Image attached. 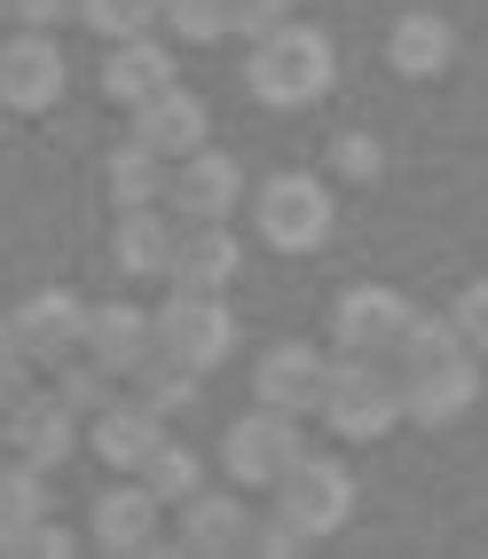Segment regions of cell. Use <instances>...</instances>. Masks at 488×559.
<instances>
[{
    "instance_id": "cell-28",
    "label": "cell",
    "mask_w": 488,
    "mask_h": 559,
    "mask_svg": "<svg viewBox=\"0 0 488 559\" xmlns=\"http://www.w3.org/2000/svg\"><path fill=\"white\" fill-rule=\"evenodd\" d=\"M80 24L95 40H134V32H158V0H71Z\"/></svg>"
},
{
    "instance_id": "cell-20",
    "label": "cell",
    "mask_w": 488,
    "mask_h": 559,
    "mask_svg": "<svg viewBox=\"0 0 488 559\" xmlns=\"http://www.w3.org/2000/svg\"><path fill=\"white\" fill-rule=\"evenodd\" d=\"M134 142H150L158 158H190L198 142H205V103L190 87H158L150 103H134Z\"/></svg>"
},
{
    "instance_id": "cell-2",
    "label": "cell",
    "mask_w": 488,
    "mask_h": 559,
    "mask_svg": "<svg viewBox=\"0 0 488 559\" xmlns=\"http://www.w3.org/2000/svg\"><path fill=\"white\" fill-rule=\"evenodd\" d=\"M316 409L340 441H379V433L402 426V370L386 355H331Z\"/></svg>"
},
{
    "instance_id": "cell-35",
    "label": "cell",
    "mask_w": 488,
    "mask_h": 559,
    "mask_svg": "<svg viewBox=\"0 0 488 559\" xmlns=\"http://www.w3.org/2000/svg\"><path fill=\"white\" fill-rule=\"evenodd\" d=\"M32 379V362H24V347H16V331H9V316H0V402H9L16 386Z\"/></svg>"
},
{
    "instance_id": "cell-31",
    "label": "cell",
    "mask_w": 488,
    "mask_h": 559,
    "mask_svg": "<svg viewBox=\"0 0 488 559\" xmlns=\"http://www.w3.org/2000/svg\"><path fill=\"white\" fill-rule=\"evenodd\" d=\"M449 331H457L473 355H488V276H473L457 300H449Z\"/></svg>"
},
{
    "instance_id": "cell-38",
    "label": "cell",
    "mask_w": 488,
    "mask_h": 559,
    "mask_svg": "<svg viewBox=\"0 0 488 559\" xmlns=\"http://www.w3.org/2000/svg\"><path fill=\"white\" fill-rule=\"evenodd\" d=\"M0 127H9V110H0Z\"/></svg>"
},
{
    "instance_id": "cell-34",
    "label": "cell",
    "mask_w": 488,
    "mask_h": 559,
    "mask_svg": "<svg viewBox=\"0 0 488 559\" xmlns=\"http://www.w3.org/2000/svg\"><path fill=\"white\" fill-rule=\"evenodd\" d=\"M291 9H299V0H237V32H245V40H260V32L284 24Z\"/></svg>"
},
{
    "instance_id": "cell-24",
    "label": "cell",
    "mask_w": 488,
    "mask_h": 559,
    "mask_svg": "<svg viewBox=\"0 0 488 559\" xmlns=\"http://www.w3.org/2000/svg\"><path fill=\"white\" fill-rule=\"evenodd\" d=\"M32 520H48V473L24 457H0V551L24 544Z\"/></svg>"
},
{
    "instance_id": "cell-33",
    "label": "cell",
    "mask_w": 488,
    "mask_h": 559,
    "mask_svg": "<svg viewBox=\"0 0 488 559\" xmlns=\"http://www.w3.org/2000/svg\"><path fill=\"white\" fill-rule=\"evenodd\" d=\"M16 551H24V559H71V551H80V536L56 528V520H32V536H24Z\"/></svg>"
},
{
    "instance_id": "cell-12",
    "label": "cell",
    "mask_w": 488,
    "mask_h": 559,
    "mask_svg": "<svg viewBox=\"0 0 488 559\" xmlns=\"http://www.w3.org/2000/svg\"><path fill=\"white\" fill-rule=\"evenodd\" d=\"M323 370H331L323 347H308V340H276L269 355L252 362V402H260V409H284V418H308V409L323 402Z\"/></svg>"
},
{
    "instance_id": "cell-7",
    "label": "cell",
    "mask_w": 488,
    "mask_h": 559,
    "mask_svg": "<svg viewBox=\"0 0 488 559\" xmlns=\"http://www.w3.org/2000/svg\"><path fill=\"white\" fill-rule=\"evenodd\" d=\"M71 87V56L56 48V32L16 24L0 40V110H56Z\"/></svg>"
},
{
    "instance_id": "cell-16",
    "label": "cell",
    "mask_w": 488,
    "mask_h": 559,
    "mask_svg": "<svg viewBox=\"0 0 488 559\" xmlns=\"http://www.w3.org/2000/svg\"><path fill=\"white\" fill-rule=\"evenodd\" d=\"M237 269H245V237H229V221H181V245H174V276L166 284L229 292Z\"/></svg>"
},
{
    "instance_id": "cell-1",
    "label": "cell",
    "mask_w": 488,
    "mask_h": 559,
    "mask_svg": "<svg viewBox=\"0 0 488 559\" xmlns=\"http://www.w3.org/2000/svg\"><path fill=\"white\" fill-rule=\"evenodd\" d=\"M331 80H340L331 32L299 24V16L269 24V32L252 40V56H245V87L269 103V110H308V103H323V95H331Z\"/></svg>"
},
{
    "instance_id": "cell-25",
    "label": "cell",
    "mask_w": 488,
    "mask_h": 559,
    "mask_svg": "<svg viewBox=\"0 0 488 559\" xmlns=\"http://www.w3.org/2000/svg\"><path fill=\"white\" fill-rule=\"evenodd\" d=\"M134 480H142V489L158 497V504H181V497H198V489H205V457H198L181 433H158V450L134 465Z\"/></svg>"
},
{
    "instance_id": "cell-3",
    "label": "cell",
    "mask_w": 488,
    "mask_h": 559,
    "mask_svg": "<svg viewBox=\"0 0 488 559\" xmlns=\"http://www.w3.org/2000/svg\"><path fill=\"white\" fill-rule=\"evenodd\" d=\"M245 198H252V237L269 245V252H316L331 237V221H340V213H331V190H323L316 174H299V166L291 174H269Z\"/></svg>"
},
{
    "instance_id": "cell-30",
    "label": "cell",
    "mask_w": 488,
    "mask_h": 559,
    "mask_svg": "<svg viewBox=\"0 0 488 559\" xmlns=\"http://www.w3.org/2000/svg\"><path fill=\"white\" fill-rule=\"evenodd\" d=\"M331 174H347V181H379V174H386V151H379V134L347 127L340 142H331Z\"/></svg>"
},
{
    "instance_id": "cell-14",
    "label": "cell",
    "mask_w": 488,
    "mask_h": 559,
    "mask_svg": "<svg viewBox=\"0 0 488 559\" xmlns=\"http://www.w3.org/2000/svg\"><path fill=\"white\" fill-rule=\"evenodd\" d=\"M174 245H181V213H166V205H127L119 229H110V260H119V276H134V284H166Z\"/></svg>"
},
{
    "instance_id": "cell-32",
    "label": "cell",
    "mask_w": 488,
    "mask_h": 559,
    "mask_svg": "<svg viewBox=\"0 0 488 559\" xmlns=\"http://www.w3.org/2000/svg\"><path fill=\"white\" fill-rule=\"evenodd\" d=\"M252 551H269V559H291V551H308V536H299L291 520L269 504V520H252Z\"/></svg>"
},
{
    "instance_id": "cell-27",
    "label": "cell",
    "mask_w": 488,
    "mask_h": 559,
    "mask_svg": "<svg viewBox=\"0 0 488 559\" xmlns=\"http://www.w3.org/2000/svg\"><path fill=\"white\" fill-rule=\"evenodd\" d=\"M158 24L190 48H213L237 32V0H158Z\"/></svg>"
},
{
    "instance_id": "cell-9",
    "label": "cell",
    "mask_w": 488,
    "mask_h": 559,
    "mask_svg": "<svg viewBox=\"0 0 488 559\" xmlns=\"http://www.w3.org/2000/svg\"><path fill=\"white\" fill-rule=\"evenodd\" d=\"M71 433H80V409H71L56 386H48V394L16 386L9 402H0V441H9V457L40 465V473H56V465L71 457Z\"/></svg>"
},
{
    "instance_id": "cell-26",
    "label": "cell",
    "mask_w": 488,
    "mask_h": 559,
    "mask_svg": "<svg viewBox=\"0 0 488 559\" xmlns=\"http://www.w3.org/2000/svg\"><path fill=\"white\" fill-rule=\"evenodd\" d=\"M198 386H205V370H190V362H174V355H158V347H150V355L134 362V402H150V409H158L166 426H174L181 409L198 402Z\"/></svg>"
},
{
    "instance_id": "cell-23",
    "label": "cell",
    "mask_w": 488,
    "mask_h": 559,
    "mask_svg": "<svg viewBox=\"0 0 488 559\" xmlns=\"http://www.w3.org/2000/svg\"><path fill=\"white\" fill-rule=\"evenodd\" d=\"M166 181H174V158H158L150 142H119V151L103 158V190L110 205H166Z\"/></svg>"
},
{
    "instance_id": "cell-19",
    "label": "cell",
    "mask_w": 488,
    "mask_h": 559,
    "mask_svg": "<svg viewBox=\"0 0 488 559\" xmlns=\"http://www.w3.org/2000/svg\"><path fill=\"white\" fill-rule=\"evenodd\" d=\"M181 71H174V48L158 40V32H134V40H110V56H103V95L110 103H150L158 87H174Z\"/></svg>"
},
{
    "instance_id": "cell-21",
    "label": "cell",
    "mask_w": 488,
    "mask_h": 559,
    "mask_svg": "<svg viewBox=\"0 0 488 559\" xmlns=\"http://www.w3.org/2000/svg\"><path fill=\"white\" fill-rule=\"evenodd\" d=\"M158 497H150L142 489V480H134V489H103L95 497V512H87V536L103 544V551H158Z\"/></svg>"
},
{
    "instance_id": "cell-13",
    "label": "cell",
    "mask_w": 488,
    "mask_h": 559,
    "mask_svg": "<svg viewBox=\"0 0 488 559\" xmlns=\"http://www.w3.org/2000/svg\"><path fill=\"white\" fill-rule=\"evenodd\" d=\"M409 323V300L386 284H347L331 300V355H386L394 331Z\"/></svg>"
},
{
    "instance_id": "cell-15",
    "label": "cell",
    "mask_w": 488,
    "mask_h": 559,
    "mask_svg": "<svg viewBox=\"0 0 488 559\" xmlns=\"http://www.w3.org/2000/svg\"><path fill=\"white\" fill-rule=\"evenodd\" d=\"M252 504L237 497V489H198V497H181V528H174V544L181 551H252Z\"/></svg>"
},
{
    "instance_id": "cell-36",
    "label": "cell",
    "mask_w": 488,
    "mask_h": 559,
    "mask_svg": "<svg viewBox=\"0 0 488 559\" xmlns=\"http://www.w3.org/2000/svg\"><path fill=\"white\" fill-rule=\"evenodd\" d=\"M0 16H16V24H40V32H56V24L71 16V0H0Z\"/></svg>"
},
{
    "instance_id": "cell-10",
    "label": "cell",
    "mask_w": 488,
    "mask_h": 559,
    "mask_svg": "<svg viewBox=\"0 0 488 559\" xmlns=\"http://www.w3.org/2000/svg\"><path fill=\"white\" fill-rule=\"evenodd\" d=\"M245 166L229 158V151H213V142H198L190 158H174V181H166V205L181 213V221H229L237 205H245Z\"/></svg>"
},
{
    "instance_id": "cell-17",
    "label": "cell",
    "mask_w": 488,
    "mask_h": 559,
    "mask_svg": "<svg viewBox=\"0 0 488 559\" xmlns=\"http://www.w3.org/2000/svg\"><path fill=\"white\" fill-rule=\"evenodd\" d=\"M150 347H158V340H150V308H134V300H103V308H87L80 355L103 362L110 379H134V362H142Z\"/></svg>"
},
{
    "instance_id": "cell-4",
    "label": "cell",
    "mask_w": 488,
    "mask_h": 559,
    "mask_svg": "<svg viewBox=\"0 0 488 559\" xmlns=\"http://www.w3.org/2000/svg\"><path fill=\"white\" fill-rule=\"evenodd\" d=\"M150 340H158V355L174 362H190V370H213V362H229L237 347V316L221 292H190V284H174L158 308H150Z\"/></svg>"
},
{
    "instance_id": "cell-5",
    "label": "cell",
    "mask_w": 488,
    "mask_h": 559,
    "mask_svg": "<svg viewBox=\"0 0 488 559\" xmlns=\"http://www.w3.org/2000/svg\"><path fill=\"white\" fill-rule=\"evenodd\" d=\"M269 504H276L308 544H323V536H340L347 512H355V473H347L340 457H316V450H308V457H299L276 489H269Z\"/></svg>"
},
{
    "instance_id": "cell-18",
    "label": "cell",
    "mask_w": 488,
    "mask_h": 559,
    "mask_svg": "<svg viewBox=\"0 0 488 559\" xmlns=\"http://www.w3.org/2000/svg\"><path fill=\"white\" fill-rule=\"evenodd\" d=\"M87 433H95V457L110 465V473H134L150 450H158V433H166V418L150 402H134V394H110L95 418H87Z\"/></svg>"
},
{
    "instance_id": "cell-29",
    "label": "cell",
    "mask_w": 488,
    "mask_h": 559,
    "mask_svg": "<svg viewBox=\"0 0 488 559\" xmlns=\"http://www.w3.org/2000/svg\"><path fill=\"white\" fill-rule=\"evenodd\" d=\"M56 394H63L71 409H80V426H87L95 409H103L110 394H119V379H110L103 362H87V355H63V362H56Z\"/></svg>"
},
{
    "instance_id": "cell-8",
    "label": "cell",
    "mask_w": 488,
    "mask_h": 559,
    "mask_svg": "<svg viewBox=\"0 0 488 559\" xmlns=\"http://www.w3.org/2000/svg\"><path fill=\"white\" fill-rule=\"evenodd\" d=\"M480 402V362L473 347H441L426 362H402V418H418V426H449V418H465V409Z\"/></svg>"
},
{
    "instance_id": "cell-37",
    "label": "cell",
    "mask_w": 488,
    "mask_h": 559,
    "mask_svg": "<svg viewBox=\"0 0 488 559\" xmlns=\"http://www.w3.org/2000/svg\"><path fill=\"white\" fill-rule=\"evenodd\" d=\"M0 457H9V441H0Z\"/></svg>"
},
{
    "instance_id": "cell-6",
    "label": "cell",
    "mask_w": 488,
    "mask_h": 559,
    "mask_svg": "<svg viewBox=\"0 0 488 559\" xmlns=\"http://www.w3.org/2000/svg\"><path fill=\"white\" fill-rule=\"evenodd\" d=\"M299 457H308V433H299V418H284V409H260V402L229 426V441H221V465H229L237 489H276Z\"/></svg>"
},
{
    "instance_id": "cell-11",
    "label": "cell",
    "mask_w": 488,
    "mask_h": 559,
    "mask_svg": "<svg viewBox=\"0 0 488 559\" xmlns=\"http://www.w3.org/2000/svg\"><path fill=\"white\" fill-rule=\"evenodd\" d=\"M9 331H16V347H24L32 370H56L63 355H80L87 300H80V292H56V284H48V292H32V300H16Z\"/></svg>"
},
{
    "instance_id": "cell-22",
    "label": "cell",
    "mask_w": 488,
    "mask_h": 559,
    "mask_svg": "<svg viewBox=\"0 0 488 559\" xmlns=\"http://www.w3.org/2000/svg\"><path fill=\"white\" fill-rule=\"evenodd\" d=\"M449 56H457V32H449V16H433V9L394 16V32H386V63L402 71V80H433V71H449Z\"/></svg>"
}]
</instances>
